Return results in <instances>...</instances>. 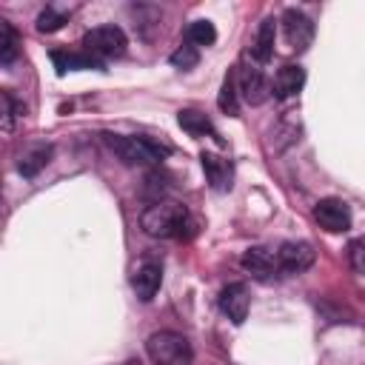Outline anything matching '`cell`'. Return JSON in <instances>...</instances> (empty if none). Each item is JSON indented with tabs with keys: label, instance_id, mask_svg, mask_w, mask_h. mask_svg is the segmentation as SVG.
I'll list each match as a JSON object with an SVG mask.
<instances>
[{
	"label": "cell",
	"instance_id": "6da1fadb",
	"mask_svg": "<svg viewBox=\"0 0 365 365\" xmlns=\"http://www.w3.org/2000/svg\"><path fill=\"white\" fill-rule=\"evenodd\" d=\"M188 222V211L180 202H165L157 200L148 205L140 217V225L148 237H182V228Z\"/></svg>",
	"mask_w": 365,
	"mask_h": 365
},
{
	"label": "cell",
	"instance_id": "7a4b0ae2",
	"mask_svg": "<svg viewBox=\"0 0 365 365\" xmlns=\"http://www.w3.org/2000/svg\"><path fill=\"white\" fill-rule=\"evenodd\" d=\"M106 145L128 165H154L168 154V145H160L148 137H125V134H106Z\"/></svg>",
	"mask_w": 365,
	"mask_h": 365
},
{
	"label": "cell",
	"instance_id": "3957f363",
	"mask_svg": "<svg viewBox=\"0 0 365 365\" xmlns=\"http://www.w3.org/2000/svg\"><path fill=\"white\" fill-rule=\"evenodd\" d=\"M145 351L154 365H191V342L177 331H157L145 339Z\"/></svg>",
	"mask_w": 365,
	"mask_h": 365
},
{
	"label": "cell",
	"instance_id": "277c9868",
	"mask_svg": "<svg viewBox=\"0 0 365 365\" xmlns=\"http://www.w3.org/2000/svg\"><path fill=\"white\" fill-rule=\"evenodd\" d=\"M83 46L94 57H120L128 46L120 26H97L83 37Z\"/></svg>",
	"mask_w": 365,
	"mask_h": 365
},
{
	"label": "cell",
	"instance_id": "5b68a950",
	"mask_svg": "<svg viewBox=\"0 0 365 365\" xmlns=\"http://www.w3.org/2000/svg\"><path fill=\"white\" fill-rule=\"evenodd\" d=\"M314 248L308 242H282L277 251V265L282 274H302L314 265Z\"/></svg>",
	"mask_w": 365,
	"mask_h": 365
},
{
	"label": "cell",
	"instance_id": "8992f818",
	"mask_svg": "<svg viewBox=\"0 0 365 365\" xmlns=\"http://www.w3.org/2000/svg\"><path fill=\"white\" fill-rule=\"evenodd\" d=\"M237 88H240L242 100L251 103V106H262V103L274 94V86L265 80V74H262L259 68H240V74H237Z\"/></svg>",
	"mask_w": 365,
	"mask_h": 365
},
{
	"label": "cell",
	"instance_id": "52a82bcc",
	"mask_svg": "<svg viewBox=\"0 0 365 365\" xmlns=\"http://www.w3.org/2000/svg\"><path fill=\"white\" fill-rule=\"evenodd\" d=\"M314 217H317V222H319L325 231H331V234H339V231H345V228L351 225V211H348V205H345L342 200H336V197L319 200L317 208H314Z\"/></svg>",
	"mask_w": 365,
	"mask_h": 365
},
{
	"label": "cell",
	"instance_id": "ba28073f",
	"mask_svg": "<svg viewBox=\"0 0 365 365\" xmlns=\"http://www.w3.org/2000/svg\"><path fill=\"white\" fill-rule=\"evenodd\" d=\"M282 34H285V43L291 48L302 51V48H308V43L314 37V23L302 11L285 9V14H282Z\"/></svg>",
	"mask_w": 365,
	"mask_h": 365
},
{
	"label": "cell",
	"instance_id": "9c48e42d",
	"mask_svg": "<svg viewBox=\"0 0 365 365\" xmlns=\"http://www.w3.org/2000/svg\"><path fill=\"white\" fill-rule=\"evenodd\" d=\"M220 308H222V314H228V319L234 325L245 322V317H248V288L242 282L225 285L222 294H220Z\"/></svg>",
	"mask_w": 365,
	"mask_h": 365
},
{
	"label": "cell",
	"instance_id": "30bf717a",
	"mask_svg": "<svg viewBox=\"0 0 365 365\" xmlns=\"http://www.w3.org/2000/svg\"><path fill=\"white\" fill-rule=\"evenodd\" d=\"M242 268L251 277H257V279H271L279 265H277V257L271 251H265V248H248L242 254Z\"/></svg>",
	"mask_w": 365,
	"mask_h": 365
},
{
	"label": "cell",
	"instance_id": "8fae6325",
	"mask_svg": "<svg viewBox=\"0 0 365 365\" xmlns=\"http://www.w3.org/2000/svg\"><path fill=\"white\" fill-rule=\"evenodd\" d=\"M200 160H202V168H205V177L211 182V188L214 191H228L231 188V165H228V160H222V157H217L211 151H202Z\"/></svg>",
	"mask_w": 365,
	"mask_h": 365
},
{
	"label": "cell",
	"instance_id": "7c38bea8",
	"mask_svg": "<svg viewBox=\"0 0 365 365\" xmlns=\"http://www.w3.org/2000/svg\"><path fill=\"white\" fill-rule=\"evenodd\" d=\"M302 86H305V68L302 66H282L277 71V80H274V94L279 100H285V97L299 94Z\"/></svg>",
	"mask_w": 365,
	"mask_h": 365
},
{
	"label": "cell",
	"instance_id": "4fadbf2b",
	"mask_svg": "<svg viewBox=\"0 0 365 365\" xmlns=\"http://www.w3.org/2000/svg\"><path fill=\"white\" fill-rule=\"evenodd\" d=\"M160 282H163V271H160V265H154V262H145L143 268H137V274H134V291H137V297L143 299V302H148L157 291H160Z\"/></svg>",
	"mask_w": 365,
	"mask_h": 365
},
{
	"label": "cell",
	"instance_id": "5bb4252c",
	"mask_svg": "<svg viewBox=\"0 0 365 365\" xmlns=\"http://www.w3.org/2000/svg\"><path fill=\"white\" fill-rule=\"evenodd\" d=\"M274 37H277V20L274 17H265L257 29V40L251 46V54L257 63H268L271 54H274Z\"/></svg>",
	"mask_w": 365,
	"mask_h": 365
},
{
	"label": "cell",
	"instance_id": "9a60e30c",
	"mask_svg": "<svg viewBox=\"0 0 365 365\" xmlns=\"http://www.w3.org/2000/svg\"><path fill=\"white\" fill-rule=\"evenodd\" d=\"M54 66H57V74H66V71H74V68H103V60L94 57V54H63V51H54L51 54Z\"/></svg>",
	"mask_w": 365,
	"mask_h": 365
},
{
	"label": "cell",
	"instance_id": "2e32d148",
	"mask_svg": "<svg viewBox=\"0 0 365 365\" xmlns=\"http://www.w3.org/2000/svg\"><path fill=\"white\" fill-rule=\"evenodd\" d=\"M180 125H182V131H188L191 137H217V131H214V125H211V120L205 117V114H200V111H191V108H185V111H180Z\"/></svg>",
	"mask_w": 365,
	"mask_h": 365
},
{
	"label": "cell",
	"instance_id": "e0dca14e",
	"mask_svg": "<svg viewBox=\"0 0 365 365\" xmlns=\"http://www.w3.org/2000/svg\"><path fill=\"white\" fill-rule=\"evenodd\" d=\"M48 157H51V145H37V148H31L29 154H23L20 157V174L23 177H34L43 165H48Z\"/></svg>",
	"mask_w": 365,
	"mask_h": 365
},
{
	"label": "cell",
	"instance_id": "ac0fdd59",
	"mask_svg": "<svg viewBox=\"0 0 365 365\" xmlns=\"http://www.w3.org/2000/svg\"><path fill=\"white\" fill-rule=\"evenodd\" d=\"M217 103H220V108H222L225 114H231V117L240 114V88H237V77H234V74H228V77L222 80V88H220Z\"/></svg>",
	"mask_w": 365,
	"mask_h": 365
},
{
	"label": "cell",
	"instance_id": "d6986e66",
	"mask_svg": "<svg viewBox=\"0 0 365 365\" xmlns=\"http://www.w3.org/2000/svg\"><path fill=\"white\" fill-rule=\"evenodd\" d=\"M217 40V29L208 20H194L188 26V43L191 46H211Z\"/></svg>",
	"mask_w": 365,
	"mask_h": 365
},
{
	"label": "cell",
	"instance_id": "ffe728a7",
	"mask_svg": "<svg viewBox=\"0 0 365 365\" xmlns=\"http://www.w3.org/2000/svg\"><path fill=\"white\" fill-rule=\"evenodd\" d=\"M17 57V37H14V29L0 20V63L9 66L11 60Z\"/></svg>",
	"mask_w": 365,
	"mask_h": 365
},
{
	"label": "cell",
	"instance_id": "44dd1931",
	"mask_svg": "<svg viewBox=\"0 0 365 365\" xmlns=\"http://www.w3.org/2000/svg\"><path fill=\"white\" fill-rule=\"evenodd\" d=\"M197 60H200V54H197V46H180L174 54H171V66H177V68H194L197 66Z\"/></svg>",
	"mask_w": 365,
	"mask_h": 365
},
{
	"label": "cell",
	"instance_id": "7402d4cb",
	"mask_svg": "<svg viewBox=\"0 0 365 365\" xmlns=\"http://www.w3.org/2000/svg\"><path fill=\"white\" fill-rule=\"evenodd\" d=\"M63 23H66V17H63V14H57L54 9H46V11L37 17V31H46V34H51V31H57Z\"/></svg>",
	"mask_w": 365,
	"mask_h": 365
},
{
	"label": "cell",
	"instance_id": "603a6c76",
	"mask_svg": "<svg viewBox=\"0 0 365 365\" xmlns=\"http://www.w3.org/2000/svg\"><path fill=\"white\" fill-rule=\"evenodd\" d=\"M17 103H14V97L9 94V91H3V131L9 134L11 128H14V117H17Z\"/></svg>",
	"mask_w": 365,
	"mask_h": 365
},
{
	"label": "cell",
	"instance_id": "cb8c5ba5",
	"mask_svg": "<svg viewBox=\"0 0 365 365\" xmlns=\"http://www.w3.org/2000/svg\"><path fill=\"white\" fill-rule=\"evenodd\" d=\"M348 262L354 271H365V242L362 240H354L348 245Z\"/></svg>",
	"mask_w": 365,
	"mask_h": 365
}]
</instances>
